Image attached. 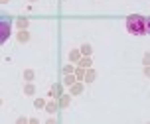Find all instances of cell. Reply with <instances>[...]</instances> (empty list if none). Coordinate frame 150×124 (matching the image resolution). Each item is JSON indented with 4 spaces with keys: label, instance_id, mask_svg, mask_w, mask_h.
<instances>
[{
    "label": "cell",
    "instance_id": "cell-2",
    "mask_svg": "<svg viewBox=\"0 0 150 124\" xmlns=\"http://www.w3.org/2000/svg\"><path fill=\"white\" fill-rule=\"evenodd\" d=\"M12 36V20L8 16H0V45H4Z\"/></svg>",
    "mask_w": 150,
    "mask_h": 124
},
{
    "label": "cell",
    "instance_id": "cell-3",
    "mask_svg": "<svg viewBox=\"0 0 150 124\" xmlns=\"http://www.w3.org/2000/svg\"><path fill=\"white\" fill-rule=\"evenodd\" d=\"M146 34H150V18H146Z\"/></svg>",
    "mask_w": 150,
    "mask_h": 124
},
{
    "label": "cell",
    "instance_id": "cell-1",
    "mask_svg": "<svg viewBox=\"0 0 150 124\" xmlns=\"http://www.w3.org/2000/svg\"><path fill=\"white\" fill-rule=\"evenodd\" d=\"M126 30L132 36H144L146 34V18L140 14H130L126 18Z\"/></svg>",
    "mask_w": 150,
    "mask_h": 124
},
{
    "label": "cell",
    "instance_id": "cell-4",
    "mask_svg": "<svg viewBox=\"0 0 150 124\" xmlns=\"http://www.w3.org/2000/svg\"><path fill=\"white\" fill-rule=\"evenodd\" d=\"M144 63H150V53L146 55V57H144Z\"/></svg>",
    "mask_w": 150,
    "mask_h": 124
}]
</instances>
